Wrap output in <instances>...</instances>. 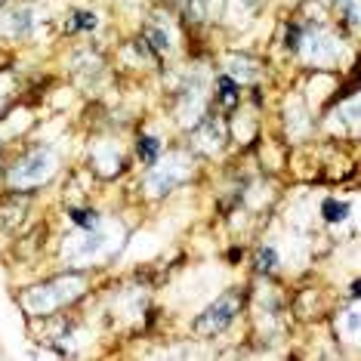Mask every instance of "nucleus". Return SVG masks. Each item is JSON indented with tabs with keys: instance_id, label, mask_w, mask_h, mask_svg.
Wrapping results in <instances>:
<instances>
[{
	"instance_id": "nucleus-12",
	"label": "nucleus",
	"mask_w": 361,
	"mask_h": 361,
	"mask_svg": "<svg viewBox=\"0 0 361 361\" xmlns=\"http://www.w3.org/2000/svg\"><path fill=\"white\" fill-rule=\"evenodd\" d=\"M219 102L226 105V109H232L235 99H238V87H235V80L232 78H219Z\"/></svg>"
},
{
	"instance_id": "nucleus-9",
	"label": "nucleus",
	"mask_w": 361,
	"mask_h": 361,
	"mask_svg": "<svg viewBox=\"0 0 361 361\" xmlns=\"http://www.w3.org/2000/svg\"><path fill=\"white\" fill-rule=\"evenodd\" d=\"M228 75H232V80H257L259 78V65L253 59H238V56H232L228 59Z\"/></svg>"
},
{
	"instance_id": "nucleus-19",
	"label": "nucleus",
	"mask_w": 361,
	"mask_h": 361,
	"mask_svg": "<svg viewBox=\"0 0 361 361\" xmlns=\"http://www.w3.org/2000/svg\"><path fill=\"white\" fill-rule=\"evenodd\" d=\"M287 50H300V28L287 31Z\"/></svg>"
},
{
	"instance_id": "nucleus-21",
	"label": "nucleus",
	"mask_w": 361,
	"mask_h": 361,
	"mask_svg": "<svg viewBox=\"0 0 361 361\" xmlns=\"http://www.w3.org/2000/svg\"><path fill=\"white\" fill-rule=\"evenodd\" d=\"M6 99H10V93H6V90L0 87V109H4V105H6Z\"/></svg>"
},
{
	"instance_id": "nucleus-7",
	"label": "nucleus",
	"mask_w": 361,
	"mask_h": 361,
	"mask_svg": "<svg viewBox=\"0 0 361 361\" xmlns=\"http://www.w3.org/2000/svg\"><path fill=\"white\" fill-rule=\"evenodd\" d=\"M35 22L37 19L31 6H13V10L0 13V31H6V35H28Z\"/></svg>"
},
{
	"instance_id": "nucleus-16",
	"label": "nucleus",
	"mask_w": 361,
	"mask_h": 361,
	"mask_svg": "<svg viewBox=\"0 0 361 361\" xmlns=\"http://www.w3.org/2000/svg\"><path fill=\"white\" fill-rule=\"evenodd\" d=\"M324 216L331 219V223H340V219H346V204H340V201H324Z\"/></svg>"
},
{
	"instance_id": "nucleus-10",
	"label": "nucleus",
	"mask_w": 361,
	"mask_h": 361,
	"mask_svg": "<svg viewBox=\"0 0 361 361\" xmlns=\"http://www.w3.org/2000/svg\"><path fill=\"white\" fill-rule=\"evenodd\" d=\"M223 139H226V133H223V127H219L216 121H207V124H204L201 142H204V149H207V152H216L219 145H223Z\"/></svg>"
},
{
	"instance_id": "nucleus-18",
	"label": "nucleus",
	"mask_w": 361,
	"mask_h": 361,
	"mask_svg": "<svg viewBox=\"0 0 361 361\" xmlns=\"http://www.w3.org/2000/svg\"><path fill=\"white\" fill-rule=\"evenodd\" d=\"M68 28H71V31H75V28H96V16H93V13H78L75 22H71Z\"/></svg>"
},
{
	"instance_id": "nucleus-13",
	"label": "nucleus",
	"mask_w": 361,
	"mask_h": 361,
	"mask_svg": "<svg viewBox=\"0 0 361 361\" xmlns=\"http://www.w3.org/2000/svg\"><path fill=\"white\" fill-rule=\"evenodd\" d=\"M158 149H161V142L154 136H142V139H139V158H142V161L152 164L154 158H158Z\"/></svg>"
},
{
	"instance_id": "nucleus-5",
	"label": "nucleus",
	"mask_w": 361,
	"mask_h": 361,
	"mask_svg": "<svg viewBox=\"0 0 361 361\" xmlns=\"http://www.w3.org/2000/svg\"><path fill=\"white\" fill-rule=\"evenodd\" d=\"M105 250V232H102V223L99 226H93V228H87V232H80V235H71V238H65V259L68 262H90V259H96L99 253Z\"/></svg>"
},
{
	"instance_id": "nucleus-11",
	"label": "nucleus",
	"mask_w": 361,
	"mask_h": 361,
	"mask_svg": "<svg viewBox=\"0 0 361 361\" xmlns=\"http://www.w3.org/2000/svg\"><path fill=\"white\" fill-rule=\"evenodd\" d=\"M216 13H219V0H192L188 4V16H195L201 22L216 19Z\"/></svg>"
},
{
	"instance_id": "nucleus-6",
	"label": "nucleus",
	"mask_w": 361,
	"mask_h": 361,
	"mask_svg": "<svg viewBox=\"0 0 361 361\" xmlns=\"http://www.w3.org/2000/svg\"><path fill=\"white\" fill-rule=\"evenodd\" d=\"M306 44H309V59L315 65H334L343 56V47L336 44L327 31H315V35H309Z\"/></svg>"
},
{
	"instance_id": "nucleus-8",
	"label": "nucleus",
	"mask_w": 361,
	"mask_h": 361,
	"mask_svg": "<svg viewBox=\"0 0 361 361\" xmlns=\"http://www.w3.org/2000/svg\"><path fill=\"white\" fill-rule=\"evenodd\" d=\"M93 161H96V167H99V173L102 176H111L114 170H121V152L114 149L111 142H99L93 149Z\"/></svg>"
},
{
	"instance_id": "nucleus-4",
	"label": "nucleus",
	"mask_w": 361,
	"mask_h": 361,
	"mask_svg": "<svg viewBox=\"0 0 361 361\" xmlns=\"http://www.w3.org/2000/svg\"><path fill=\"white\" fill-rule=\"evenodd\" d=\"M238 306H241V297H238V293H223V297L213 302V306H207L198 318H195V334H198V336L223 334L226 327L235 322Z\"/></svg>"
},
{
	"instance_id": "nucleus-17",
	"label": "nucleus",
	"mask_w": 361,
	"mask_h": 361,
	"mask_svg": "<svg viewBox=\"0 0 361 361\" xmlns=\"http://www.w3.org/2000/svg\"><path fill=\"white\" fill-rule=\"evenodd\" d=\"M149 40L154 44V50H158V53L170 50V35H164V31H158V28H149Z\"/></svg>"
},
{
	"instance_id": "nucleus-14",
	"label": "nucleus",
	"mask_w": 361,
	"mask_h": 361,
	"mask_svg": "<svg viewBox=\"0 0 361 361\" xmlns=\"http://www.w3.org/2000/svg\"><path fill=\"white\" fill-rule=\"evenodd\" d=\"M71 219H75V226H80V228H93L102 223L93 210H71Z\"/></svg>"
},
{
	"instance_id": "nucleus-2",
	"label": "nucleus",
	"mask_w": 361,
	"mask_h": 361,
	"mask_svg": "<svg viewBox=\"0 0 361 361\" xmlns=\"http://www.w3.org/2000/svg\"><path fill=\"white\" fill-rule=\"evenodd\" d=\"M53 173H56V154H53V149H35V152L25 154V158H22L10 170V183L19 188V192H25V188L44 185Z\"/></svg>"
},
{
	"instance_id": "nucleus-20",
	"label": "nucleus",
	"mask_w": 361,
	"mask_h": 361,
	"mask_svg": "<svg viewBox=\"0 0 361 361\" xmlns=\"http://www.w3.org/2000/svg\"><path fill=\"white\" fill-rule=\"evenodd\" d=\"M349 331H352V334L358 331V312H349Z\"/></svg>"
},
{
	"instance_id": "nucleus-3",
	"label": "nucleus",
	"mask_w": 361,
	"mask_h": 361,
	"mask_svg": "<svg viewBox=\"0 0 361 361\" xmlns=\"http://www.w3.org/2000/svg\"><path fill=\"white\" fill-rule=\"evenodd\" d=\"M188 176H192V161H188V154L173 152V154H167V161H161L149 173L145 192H149L152 198H158V195H167V192H173L176 185H183Z\"/></svg>"
},
{
	"instance_id": "nucleus-1",
	"label": "nucleus",
	"mask_w": 361,
	"mask_h": 361,
	"mask_svg": "<svg viewBox=\"0 0 361 361\" xmlns=\"http://www.w3.org/2000/svg\"><path fill=\"white\" fill-rule=\"evenodd\" d=\"M84 287H87V281H84V275L80 272L59 275V278H53V281H47V284L31 287V290L25 293V306L35 312V315H50V312L62 309L65 302L78 300L80 293H84Z\"/></svg>"
},
{
	"instance_id": "nucleus-15",
	"label": "nucleus",
	"mask_w": 361,
	"mask_h": 361,
	"mask_svg": "<svg viewBox=\"0 0 361 361\" xmlns=\"http://www.w3.org/2000/svg\"><path fill=\"white\" fill-rule=\"evenodd\" d=\"M275 262H278V257H275L272 247H262V250L257 253V269H259V272H272Z\"/></svg>"
}]
</instances>
